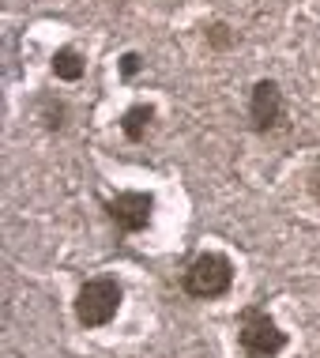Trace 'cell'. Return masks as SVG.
<instances>
[{
	"label": "cell",
	"instance_id": "1",
	"mask_svg": "<svg viewBox=\"0 0 320 358\" xmlns=\"http://www.w3.org/2000/svg\"><path fill=\"white\" fill-rule=\"evenodd\" d=\"M238 347L245 358H279L286 347V332L268 317V309L249 306L238 317Z\"/></svg>",
	"mask_w": 320,
	"mask_h": 358
},
{
	"label": "cell",
	"instance_id": "2",
	"mask_svg": "<svg viewBox=\"0 0 320 358\" xmlns=\"http://www.w3.org/2000/svg\"><path fill=\"white\" fill-rule=\"evenodd\" d=\"M121 309V283L110 275L87 279L75 294V321L83 328H106Z\"/></svg>",
	"mask_w": 320,
	"mask_h": 358
},
{
	"label": "cell",
	"instance_id": "3",
	"mask_svg": "<svg viewBox=\"0 0 320 358\" xmlns=\"http://www.w3.org/2000/svg\"><path fill=\"white\" fill-rule=\"evenodd\" d=\"M234 283V264L222 253H200L185 268V290L192 298H222Z\"/></svg>",
	"mask_w": 320,
	"mask_h": 358
},
{
	"label": "cell",
	"instance_id": "4",
	"mask_svg": "<svg viewBox=\"0 0 320 358\" xmlns=\"http://www.w3.org/2000/svg\"><path fill=\"white\" fill-rule=\"evenodd\" d=\"M110 211V222L124 234H140V230H147V222L154 215V200L147 192H117V196L106 204Z\"/></svg>",
	"mask_w": 320,
	"mask_h": 358
},
{
	"label": "cell",
	"instance_id": "5",
	"mask_svg": "<svg viewBox=\"0 0 320 358\" xmlns=\"http://www.w3.org/2000/svg\"><path fill=\"white\" fill-rule=\"evenodd\" d=\"M286 117V102H283V91H279V83L271 80H260L253 87V94H249V121H253L256 132H271L279 129Z\"/></svg>",
	"mask_w": 320,
	"mask_h": 358
},
{
	"label": "cell",
	"instance_id": "6",
	"mask_svg": "<svg viewBox=\"0 0 320 358\" xmlns=\"http://www.w3.org/2000/svg\"><path fill=\"white\" fill-rule=\"evenodd\" d=\"M151 117H154L151 106H132V110H124V117H121V132L132 143H140L143 136H147V129H151Z\"/></svg>",
	"mask_w": 320,
	"mask_h": 358
},
{
	"label": "cell",
	"instance_id": "7",
	"mask_svg": "<svg viewBox=\"0 0 320 358\" xmlns=\"http://www.w3.org/2000/svg\"><path fill=\"white\" fill-rule=\"evenodd\" d=\"M83 57L80 50H72V45H64V50H57L53 53V72H57V80H64V83H75L83 76Z\"/></svg>",
	"mask_w": 320,
	"mask_h": 358
},
{
	"label": "cell",
	"instance_id": "8",
	"mask_svg": "<svg viewBox=\"0 0 320 358\" xmlns=\"http://www.w3.org/2000/svg\"><path fill=\"white\" fill-rule=\"evenodd\" d=\"M234 42H238V34L230 31L226 23H211L208 27V45H211V50H230Z\"/></svg>",
	"mask_w": 320,
	"mask_h": 358
},
{
	"label": "cell",
	"instance_id": "9",
	"mask_svg": "<svg viewBox=\"0 0 320 358\" xmlns=\"http://www.w3.org/2000/svg\"><path fill=\"white\" fill-rule=\"evenodd\" d=\"M42 113H45V124H50V129H64V106H61V102H57V106L45 102Z\"/></svg>",
	"mask_w": 320,
	"mask_h": 358
},
{
	"label": "cell",
	"instance_id": "10",
	"mask_svg": "<svg viewBox=\"0 0 320 358\" xmlns=\"http://www.w3.org/2000/svg\"><path fill=\"white\" fill-rule=\"evenodd\" d=\"M140 69H143L140 53H124V57H121V76H124V80H132V76L140 72Z\"/></svg>",
	"mask_w": 320,
	"mask_h": 358
}]
</instances>
